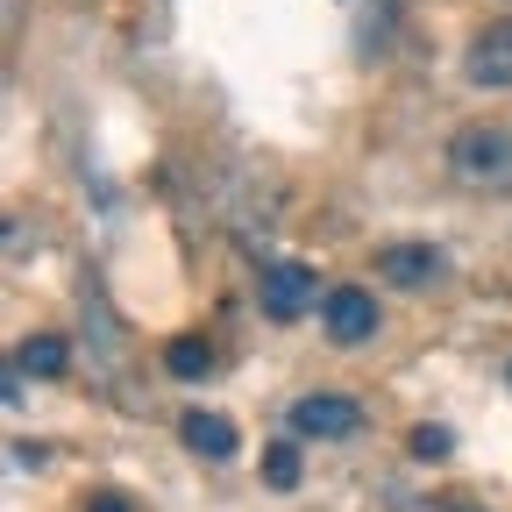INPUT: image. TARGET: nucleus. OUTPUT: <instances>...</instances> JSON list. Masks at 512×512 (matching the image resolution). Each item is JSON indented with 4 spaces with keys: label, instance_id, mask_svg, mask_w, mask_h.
<instances>
[{
    "label": "nucleus",
    "instance_id": "1a4fd4ad",
    "mask_svg": "<svg viewBox=\"0 0 512 512\" xmlns=\"http://www.w3.org/2000/svg\"><path fill=\"white\" fill-rule=\"evenodd\" d=\"M64 363H72L64 335H29V342L15 349V370H29V377H64Z\"/></svg>",
    "mask_w": 512,
    "mask_h": 512
},
{
    "label": "nucleus",
    "instance_id": "4468645a",
    "mask_svg": "<svg viewBox=\"0 0 512 512\" xmlns=\"http://www.w3.org/2000/svg\"><path fill=\"white\" fill-rule=\"evenodd\" d=\"M505 384H512V363H505Z\"/></svg>",
    "mask_w": 512,
    "mask_h": 512
},
{
    "label": "nucleus",
    "instance_id": "6e6552de",
    "mask_svg": "<svg viewBox=\"0 0 512 512\" xmlns=\"http://www.w3.org/2000/svg\"><path fill=\"white\" fill-rule=\"evenodd\" d=\"M164 370H171L178 384L214 377V349H207V335H171V342H164Z\"/></svg>",
    "mask_w": 512,
    "mask_h": 512
},
{
    "label": "nucleus",
    "instance_id": "9b49d317",
    "mask_svg": "<svg viewBox=\"0 0 512 512\" xmlns=\"http://www.w3.org/2000/svg\"><path fill=\"white\" fill-rule=\"evenodd\" d=\"M448 448H456V434H448V427H420V434H413V456H420V463H441Z\"/></svg>",
    "mask_w": 512,
    "mask_h": 512
},
{
    "label": "nucleus",
    "instance_id": "0eeeda50",
    "mask_svg": "<svg viewBox=\"0 0 512 512\" xmlns=\"http://www.w3.org/2000/svg\"><path fill=\"white\" fill-rule=\"evenodd\" d=\"M178 441H185L200 463H228L235 448H242V434H235L228 413H185V420H178Z\"/></svg>",
    "mask_w": 512,
    "mask_h": 512
},
{
    "label": "nucleus",
    "instance_id": "9d476101",
    "mask_svg": "<svg viewBox=\"0 0 512 512\" xmlns=\"http://www.w3.org/2000/svg\"><path fill=\"white\" fill-rule=\"evenodd\" d=\"M264 484H271V491H299V441H292V434L264 448Z\"/></svg>",
    "mask_w": 512,
    "mask_h": 512
},
{
    "label": "nucleus",
    "instance_id": "20e7f679",
    "mask_svg": "<svg viewBox=\"0 0 512 512\" xmlns=\"http://www.w3.org/2000/svg\"><path fill=\"white\" fill-rule=\"evenodd\" d=\"M463 79H470L477 93H512V22H491V29L470 36Z\"/></svg>",
    "mask_w": 512,
    "mask_h": 512
},
{
    "label": "nucleus",
    "instance_id": "f03ea898",
    "mask_svg": "<svg viewBox=\"0 0 512 512\" xmlns=\"http://www.w3.org/2000/svg\"><path fill=\"white\" fill-rule=\"evenodd\" d=\"M256 292H264V313L271 320H306V313H320V278L299 264V256H271L264 271H256Z\"/></svg>",
    "mask_w": 512,
    "mask_h": 512
},
{
    "label": "nucleus",
    "instance_id": "39448f33",
    "mask_svg": "<svg viewBox=\"0 0 512 512\" xmlns=\"http://www.w3.org/2000/svg\"><path fill=\"white\" fill-rule=\"evenodd\" d=\"M320 328H328V342H342V349H363L377 335V299L363 285H335L320 299Z\"/></svg>",
    "mask_w": 512,
    "mask_h": 512
},
{
    "label": "nucleus",
    "instance_id": "423d86ee",
    "mask_svg": "<svg viewBox=\"0 0 512 512\" xmlns=\"http://www.w3.org/2000/svg\"><path fill=\"white\" fill-rule=\"evenodd\" d=\"M377 271H384V285L420 292V285H434V278L448 271V256H441L434 242H392V249H377Z\"/></svg>",
    "mask_w": 512,
    "mask_h": 512
},
{
    "label": "nucleus",
    "instance_id": "ddd939ff",
    "mask_svg": "<svg viewBox=\"0 0 512 512\" xmlns=\"http://www.w3.org/2000/svg\"><path fill=\"white\" fill-rule=\"evenodd\" d=\"M86 512H128V498H121V491H100V498H93Z\"/></svg>",
    "mask_w": 512,
    "mask_h": 512
},
{
    "label": "nucleus",
    "instance_id": "f8f14e48",
    "mask_svg": "<svg viewBox=\"0 0 512 512\" xmlns=\"http://www.w3.org/2000/svg\"><path fill=\"white\" fill-rule=\"evenodd\" d=\"M8 370H15V363H8V356H0V406H15V399H22V384H15Z\"/></svg>",
    "mask_w": 512,
    "mask_h": 512
},
{
    "label": "nucleus",
    "instance_id": "f257e3e1",
    "mask_svg": "<svg viewBox=\"0 0 512 512\" xmlns=\"http://www.w3.org/2000/svg\"><path fill=\"white\" fill-rule=\"evenodd\" d=\"M448 171L470 192H512V128H463L448 143Z\"/></svg>",
    "mask_w": 512,
    "mask_h": 512
},
{
    "label": "nucleus",
    "instance_id": "7ed1b4c3",
    "mask_svg": "<svg viewBox=\"0 0 512 512\" xmlns=\"http://www.w3.org/2000/svg\"><path fill=\"white\" fill-rule=\"evenodd\" d=\"M285 434L292 441H349V434H363V406L349 392H306V399H292Z\"/></svg>",
    "mask_w": 512,
    "mask_h": 512
}]
</instances>
